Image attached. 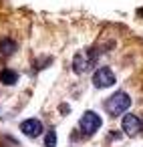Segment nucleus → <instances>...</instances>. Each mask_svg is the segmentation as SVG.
<instances>
[{
    "instance_id": "obj_10",
    "label": "nucleus",
    "mask_w": 143,
    "mask_h": 147,
    "mask_svg": "<svg viewBox=\"0 0 143 147\" xmlns=\"http://www.w3.org/2000/svg\"><path fill=\"white\" fill-rule=\"evenodd\" d=\"M139 16H143V8H139Z\"/></svg>"
},
{
    "instance_id": "obj_9",
    "label": "nucleus",
    "mask_w": 143,
    "mask_h": 147,
    "mask_svg": "<svg viewBox=\"0 0 143 147\" xmlns=\"http://www.w3.org/2000/svg\"><path fill=\"white\" fill-rule=\"evenodd\" d=\"M55 145H57V135H55V131H49L45 137V147H55Z\"/></svg>"
},
{
    "instance_id": "obj_4",
    "label": "nucleus",
    "mask_w": 143,
    "mask_h": 147,
    "mask_svg": "<svg viewBox=\"0 0 143 147\" xmlns=\"http://www.w3.org/2000/svg\"><path fill=\"white\" fill-rule=\"evenodd\" d=\"M121 127H123V131H125L129 137H135V135L141 131V119H139L137 115H133V113H127V115H123Z\"/></svg>"
},
{
    "instance_id": "obj_3",
    "label": "nucleus",
    "mask_w": 143,
    "mask_h": 147,
    "mask_svg": "<svg viewBox=\"0 0 143 147\" xmlns=\"http://www.w3.org/2000/svg\"><path fill=\"white\" fill-rule=\"evenodd\" d=\"M79 125H81V131H83L85 135H93V133L101 127V117H99L95 111H87V113H83Z\"/></svg>"
},
{
    "instance_id": "obj_5",
    "label": "nucleus",
    "mask_w": 143,
    "mask_h": 147,
    "mask_svg": "<svg viewBox=\"0 0 143 147\" xmlns=\"http://www.w3.org/2000/svg\"><path fill=\"white\" fill-rule=\"evenodd\" d=\"M20 131L26 137H38L42 133V123L38 119H26V121L20 123Z\"/></svg>"
},
{
    "instance_id": "obj_6",
    "label": "nucleus",
    "mask_w": 143,
    "mask_h": 147,
    "mask_svg": "<svg viewBox=\"0 0 143 147\" xmlns=\"http://www.w3.org/2000/svg\"><path fill=\"white\" fill-rule=\"evenodd\" d=\"M0 83L12 87V85L18 83V75L14 71H10V69H2V71H0Z\"/></svg>"
},
{
    "instance_id": "obj_1",
    "label": "nucleus",
    "mask_w": 143,
    "mask_h": 147,
    "mask_svg": "<svg viewBox=\"0 0 143 147\" xmlns=\"http://www.w3.org/2000/svg\"><path fill=\"white\" fill-rule=\"evenodd\" d=\"M129 107H131V99H129V95L123 93V91L111 95V97L107 99V103H105V109H107L111 115H123Z\"/></svg>"
},
{
    "instance_id": "obj_7",
    "label": "nucleus",
    "mask_w": 143,
    "mask_h": 147,
    "mask_svg": "<svg viewBox=\"0 0 143 147\" xmlns=\"http://www.w3.org/2000/svg\"><path fill=\"white\" fill-rule=\"evenodd\" d=\"M91 63H93L91 59H87V61H85V57H83V55H77V57H75V61H73V69H75V73H79V75H81V73H85V71L91 67Z\"/></svg>"
},
{
    "instance_id": "obj_8",
    "label": "nucleus",
    "mask_w": 143,
    "mask_h": 147,
    "mask_svg": "<svg viewBox=\"0 0 143 147\" xmlns=\"http://www.w3.org/2000/svg\"><path fill=\"white\" fill-rule=\"evenodd\" d=\"M16 51V45H14V40H10V38H4V40H0V53L2 55H12Z\"/></svg>"
},
{
    "instance_id": "obj_2",
    "label": "nucleus",
    "mask_w": 143,
    "mask_h": 147,
    "mask_svg": "<svg viewBox=\"0 0 143 147\" xmlns=\"http://www.w3.org/2000/svg\"><path fill=\"white\" fill-rule=\"evenodd\" d=\"M115 81H117V79H115V75H113V71H111L109 67H101V69H97L95 75H93V85H95L97 89L113 87Z\"/></svg>"
}]
</instances>
